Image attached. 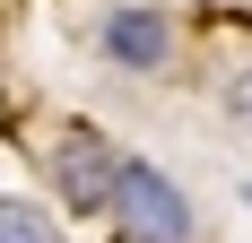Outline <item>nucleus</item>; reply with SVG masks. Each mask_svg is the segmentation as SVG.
I'll return each mask as SVG.
<instances>
[{
  "instance_id": "nucleus-1",
  "label": "nucleus",
  "mask_w": 252,
  "mask_h": 243,
  "mask_svg": "<svg viewBox=\"0 0 252 243\" xmlns=\"http://www.w3.org/2000/svg\"><path fill=\"white\" fill-rule=\"evenodd\" d=\"M113 217H122L139 243H191V200H183V191H174L157 165H139V156H122V182H113Z\"/></svg>"
},
{
  "instance_id": "nucleus-2",
  "label": "nucleus",
  "mask_w": 252,
  "mask_h": 243,
  "mask_svg": "<svg viewBox=\"0 0 252 243\" xmlns=\"http://www.w3.org/2000/svg\"><path fill=\"white\" fill-rule=\"evenodd\" d=\"M52 182H61V200H70L78 217H96V209H113V182H122V148L104 139V130H87V122H78L70 139H61V156H52Z\"/></svg>"
},
{
  "instance_id": "nucleus-3",
  "label": "nucleus",
  "mask_w": 252,
  "mask_h": 243,
  "mask_svg": "<svg viewBox=\"0 0 252 243\" xmlns=\"http://www.w3.org/2000/svg\"><path fill=\"white\" fill-rule=\"evenodd\" d=\"M96 44H104V61H113V70H165V61H174V18H165V9L122 0V9H104Z\"/></svg>"
},
{
  "instance_id": "nucleus-4",
  "label": "nucleus",
  "mask_w": 252,
  "mask_h": 243,
  "mask_svg": "<svg viewBox=\"0 0 252 243\" xmlns=\"http://www.w3.org/2000/svg\"><path fill=\"white\" fill-rule=\"evenodd\" d=\"M0 243H61V226L35 200H0Z\"/></svg>"
},
{
  "instance_id": "nucleus-5",
  "label": "nucleus",
  "mask_w": 252,
  "mask_h": 243,
  "mask_svg": "<svg viewBox=\"0 0 252 243\" xmlns=\"http://www.w3.org/2000/svg\"><path fill=\"white\" fill-rule=\"evenodd\" d=\"M218 9H226V0H218Z\"/></svg>"
}]
</instances>
